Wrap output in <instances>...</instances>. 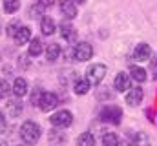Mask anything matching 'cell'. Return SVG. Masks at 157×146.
<instances>
[{
	"instance_id": "obj_26",
	"label": "cell",
	"mask_w": 157,
	"mask_h": 146,
	"mask_svg": "<svg viewBox=\"0 0 157 146\" xmlns=\"http://www.w3.org/2000/svg\"><path fill=\"white\" fill-rule=\"evenodd\" d=\"M18 28H20V22H18V20H13V22H9V24L6 26V33L9 36H15V33H17Z\"/></svg>"
},
{
	"instance_id": "obj_18",
	"label": "cell",
	"mask_w": 157,
	"mask_h": 146,
	"mask_svg": "<svg viewBox=\"0 0 157 146\" xmlns=\"http://www.w3.org/2000/svg\"><path fill=\"white\" fill-rule=\"evenodd\" d=\"M42 51H44L42 40H40V38H31V40H29V46H28V55H29V57H39Z\"/></svg>"
},
{
	"instance_id": "obj_28",
	"label": "cell",
	"mask_w": 157,
	"mask_h": 146,
	"mask_svg": "<svg viewBox=\"0 0 157 146\" xmlns=\"http://www.w3.org/2000/svg\"><path fill=\"white\" fill-rule=\"evenodd\" d=\"M40 7H42L40 4H39V7H35V6H31V7H29V17H31V18H37V17L42 15V9H40Z\"/></svg>"
},
{
	"instance_id": "obj_13",
	"label": "cell",
	"mask_w": 157,
	"mask_h": 146,
	"mask_svg": "<svg viewBox=\"0 0 157 146\" xmlns=\"http://www.w3.org/2000/svg\"><path fill=\"white\" fill-rule=\"evenodd\" d=\"M13 40H15L18 46H22V44H28V42L31 40V29H29L28 26H20V28L17 29L15 36H13Z\"/></svg>"
},
{
	"instance_id": "obj_24",
	"label": "cell",
	"mask_w": 157,
	"mask_h": 146,
	"mask_svg": "<svg viewBox=\"0 0 157 146\" xmlns=\"http://www.w3.org/2000/svg\"><path fill=\"white\" fill-rule=\"evenodd\" d=\"M64 141H66V135H64V133H60V132H57V130H53V132L49 133V143H53L55 146H60Z\"/></svg>"
},
{
	"instance_id": "obj_4",
	"label": "cell",
	"mask_w": 157,
	"mask_h": 146,
	"mask_svg": "<svg viewBox=\"0 0 157 146\" xmlns=\"http://www.w3.org/2000/svg\"><path fill=\"white\" fill-rule=\"evenodd\" d=\"M91 55H93L91 44H88V42H78V44H75V48H73V60L86 62V60L91 59Z\"/></svg>"
},
{
	"instance_id": "obj_30",
	"label": "cell",
	"mask_w": 157,
	"mask_h": 146,
	"mask_svg": "<svg viewBox=\"0 0 157 146\" xmlns=\"http://www.w3.org/2000/svg\"><path fill=\"white\" fill-rule=\"evenodd\" d=\"M37 2H39L42 7H49V6H53V4H55L57 0H37Z\"/></svg>"
},
{
	"instance_id": "obj_17",
	"label": "cell",
	"mask_w": 157,
	"mask_h": 146,
	"mask_svg": "<svg viewBox=\"0 0 157 146\" xmlns=\"http://www.w3.org/2000/svg\"><path fill=\"white\" fill-rule=\"evenodd\" d=\"M60 53H62V49H60V46H59L57 42L48 44V48H46V59H48L49 62H55V60L60 57Z\"/></svg>"
},
{
	"instance_id": "obj_20",
	"label": "cell",
	"mask_w": 157,
	"mask_h": 146,
	"mask_svg": "<svg viewBox=\"0 0 157 146\" xmlns=\"http://www.w3.org/2000/svg\"><path fill=\"white\" fill-rule=\"evenodd\" d=\"M132 146H152V141H150V137H148L146 132H137L135 137H133Z\"/></svg>"
},
{
	"instance_id": "obj_27",
	"label": "cell",
	"mask_w": 157,
	"mask_h": 146,
	"mask_svg": "<svg viewBox=\"0 0 157 146\" xmlns=\"http://www.w3.org/2000/svg\"><path fill=\"white\" fill-rule=\"evenodd\" d=\"M40 99H42V90H39V88H37V90L31 93V104H33V106H39Z\"/></svg>"
},
{
	"instance_id": "obj_34",
	"label": "cell",
	"mask_w": 157,
	"mask_h": 146,
	"mask_svg": "<svg viewBox=\"0 0 157 146\" xmlns=\"http://www.w3.org/2000/svg\"><path fill=\"white\" fill-rule=\"evenodd\" d=\"M18 146H20V144H18Z\"/></svg>"
},
{
	"instance_id": "obj_12",
	"label": "cell",
	"mask_w": 157,
	"mask_h": 146,
	"mask_svg": "<svg viewBox=\"0 0 157 146\" xmlns=\"http://www.w3.org/2000/svg\"><path fill=\"white\" fill-rule=\"evenodd\" d=\"M28 80L24 79V77H17L15 79V82H13V86H11V91H13V95L15 97H18V99H22L26 93H28Z\"/></svg>"
},
{
	"instance_id": "obj_29",
	"label": "cell",
	"mask_w": 157,
	"mask_h": 146,
	"mask_svg": "<svg viewBox=\"0 0 157 146\" xmlns=\"http://www.w3.org/2000/svg\"><path fill=\"white\" fill-rule=\"evenodd\" d=\"M6 128H7V122H6V115L0 111V133H2V132H6Z\"/></svg>"
},
{
	"instance_id": "obj_7",
	"label": "cell",
	"mask_w": 157,
	"mask_h": 146,
	"mask_svg": "<svg viewBox=\"0 0 157 146\" xmlns=\"http://www.w3.org/2000/svg\"><path fill=\"white\" fill-rule=\"evenodd\" d=\"M143 99H144V91H143V88H139V86L130 88V90L126 91V102H128V106H132V108L139 106V104L143 102Z\"/></svg>"
},
{
	"instance_id": "obj_2",
	"label": "cell",
	"mask_w": 157,
	"mask_h": 146,
	"mask_svg": "<svg viewBox=\"0 0 157 146\" xmlns=\"http://www.w3.org/2000/svg\"><path fill=\"white\" fill-rule=\"evenodd\" d=\"M106 66L104 64H91V66H88V70H86V79L90 80V84L91 86H99L102 80H104V77H106Z\"/></svg>"
},
{
	"instance_id": "obj_15",
	"label": "cell",
	"mask_w": 157,
	"mask_h": 146,
	"mask_svg": "<svg viewBox=\"0 0 157 146\" xmlns=\"http://www.w3.org/2000/svg\"><path fill=\"white\" fill-rule=\"evenodd\" d=\"M6 111H7L9 117H20V113H22V102H20V99L17 97V99H13V101H7Z\"/></svg>"
},
{
	"instance_id": "obj_9",
	"label": "cell",
	"mask_w": 157,
	"mask_h": 146,
	"mask_svg": "<svg viewBox=\"0 0 157 146\" xmlns=\"http://www.w3.org/2000/svg\"><path fill=\"white\" fill-rule=\"evenodd\" d=\"M113 88L117 91H121V93L122 91H128L132 88V77H130V73H124V71L117 73V77L113 80Z\"/></svg>"
},
{
	"instance_id": "obj_16",
	"label": "cell",
	"mask_w": 157,
	"mask_h": 146,
	"mask_svg": "<svg viewBox=\"0 0 157 146\" xmlns=\"http://www.w3.org/2000/svg\"><path fill=\"white\" fill-rule=\"evenodd\" d=\"M130 77H132V80H135V82L141 84V82H144L148 79V73L141 66H130Z\"/></svg>"
},
{
	"instance_id": "obj_3",
	"label": "cell",
	"mask_w": 157,
	"mask_h": 146,
	"mask_svg": "<svg viewBox=\"0 0 157 146\" xmlns=\"http://www.w3.org/2000/svg\"><path fill=\"white\" fill-rule=\"evenodd\" d=\"M49 122H51L55 128H68V126H71V122H73V113H71L70 110H59V111H55V113L49 117Z\"/></svg>"
},
{
	"instance_id": "obj_31",
	"label": "cell",
	"mask_w": 157,
	"mask_h": 146,
	"mask_svg": "<svg viewBox=\"0 0 157 146\" xmlns=\"http://www.w3.org/2000/svg\"><path fill=\"white\" fill-rule=\"evenodd\" d=\"M117 146H130V144H128V143H124V141H119Z\"/></svg>"
},
{
	"instance_id": "obj_21",
	"label": "cell",
	"mask_w": 157,
	"mask_h": 146,
	"mask_svg": "<svg viewBox=\"0 0 157 146\" xmlns=\"http://www.w3.org/2000/svg\"><path fill=\"white\" fill-rule=\"evenodd\" d=\"M77 146H95V137H93V133H90V132H84V133H80L77 137Z\"/></svg>"
},
{
	"instance_id": "obj_19",
	"label": "cell",
	"mask_w": 157,
	"mask_h": 146,
	"mask_svg": "<svg viewBox=\"0 0 157 146\" xmlns=\"http://www.w3.org/2000/svg\"><path fill=\"white\" fill-rule=\"evenodd\" d=\"M90 88H91V84H90L88 79H77L75 84H73V90H75L77 95H86L90 91Z\"/></svg>"
},
{
	"instance_id": "obj_1",
	"label": "cell",
	"mask_w": 157,
	"mask_h": 146,
	"mask_svg": "<svg viewBox=\"0 0 157 146\" xmlns=\"http://www.w3.org/2000/svg\"><path fill=\"white\" fill-rule=\"evenodd\" d=\"M40 135H42V128H40L39 122L35 121H24L22 126H20V139L22 143L28 146H33L39 143Z\"/></svg>"
},
{
	"instance_id": "obj_5",
	"label": "cell",
	"mask_w": 157,
	"mask_h": 146,
	"mask_svg": "<svg viewBox=\"0 0 157 146\" xmlns=\"http://www.w3.org/2000/svg\"><path fill=\"white\" fill-rule=\"evenodd\" d=\"M57 106H59L57 93H53V91H42V99H40V102H39V108L44 113H49V111H53Z\"/></svg>"
},
{
	"instance_id": "obj_10",
	"label": "cell",
	"mask_w": 157,
	"mask_h": 146,
	"mask_svg": "<svg viewBox=\"0 0 157 146\" xmlns=\"http://www.w3.org/2000/svg\"><path fill=\"white\" fill-rule=\"evenodd\" d=\"M150 55H152V48H150L148 44H144V42L137 44L135 49H133V59H135L137 62H146V60L150 59Z\"/></svg>"
},
{
	"instance_id": "obj_25",
	"label": "cell",
	"mask_w": 157,
	"mask_h": 146,
	"mask_svg": "<svg viewBox=\"0 0 157 146\" xmlns=\"http://www.w3.org/2000/svg\"><path fill=\"white\" fill-rule=\"evenodd\" d=\"M9 91H11V86L7 84V80L0 79V99H6L9 95Z\"/></svg>"
},
{
	"instance_id": "obj_22",
	"label": "cell",
	"mask_w": 157,
	"mask_h": 146,
	"mask_svg": "<svg viewBox=\"0 0 157 146\" xmlns=\"http://www.w3.org/2000/svg\"><path fill=\"white\" fill-rule=\"evenodd\" d=\"M20 9V0H4V13L13 15Z\"/></svg>"
},
{
	"instance_id": "obj_11",
	"label": "cell",
	"mask_w": 157,
	"mask_h": 146,
	"mask_svg": "<svg viewBox=\"0 0 157 146\" xmlns=\"http://www.w3.org/2000/svg\"><path fill=\"white\" fill-rule=\"evenodd\" d=\"M59 29H60V36H62L66 42H70V44H77V29H75L71 24L62 22Z\"/></svg>"
},
{
	"instance_id": "obj_6",
	"label": "cell",
	"mask_w": 157,
	"mask_h": 146,
	"mask_svg": "<svg viewBox=\"0 0 157 146\" xmlns=\"http://www.w3.org/2000/svg\"><path fill=\"white\" fill-rule=\"evenodd\" d=\"M101 119L106 122H112V124H119L122 121V110L119 106H106L101 111Z\"/></svg>"
},
{
	"instance_id": "obj_32",
	"label": "cell",
	"mask_w": 157,
	"mask_h": 146,
	"mask_svg": "<svg viewBox=\"0 0 157 146\" xmlns=\"http://www.w3.org/2000/svg\"><path fill=\"white\" fill-rule=\"evenodd\" d=\"M75 4H86V0H73Z\"/></svg>"
},
{
	"instance_id": "obj_14",
	"label": "cell",
	"mask_w": 157,
	"mask_h": 146,
	"mask_svg": "<svg viewBox=\"0 0 157 146\" xmlns=\"http://www.w3.org/2000/svg\"><path fill=\"white\" fill-rule=\"evenodd\" d=\"M40 31H42V35H53L55 31H57V24H55V20L51 18V17H42V20H40Z\"/></svg>"
},
{
	"instance_id": "obj_8",
	"label": "cell",
	"mask_w": 157,
	"mask_h": 146,
	"mask_svg": "<svg viewBox=\"0 0 157 146\" xmlns=\"http://www.w3.org/2000/svg\"><path fill=\"white\" fill-rule=\"evenodd\" d=\"M59 6H60V13L66 20H73L77 17V6L73 0H59Z\"/></svg>"
},
{
	"instance_id": "obj_23",
	"label": "cell",
	"mask_w": 157,
	"mask_h": 146,
	"mask_svg": "<svg viewBox=\"0 0 157 146\" xmlns=\"http://www.w3.org/2000/svg\"><path fill=\"white\" fill-rule=\"evenodd\" d=\"M119 141H121L119 135L113 133V132H108V133L102 135V146H117Z\"/></svg>"
},
{
	"instance_id": "obj_33",
	"label": "cell",
	"mask_w": 157,
	"mask_h": 146,
	"mask_svg": "<svg viewBox=\"0 0 157 146\" xmlns=\"http://www.w3.org/2000/svg\"><path fill=\"white\" fill-rule=\"evenodd\" d=\"M0 59H2V53H0Z\"/></svg>"
}]
</instances>
